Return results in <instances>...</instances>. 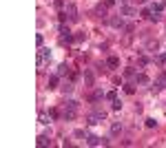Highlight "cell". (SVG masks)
<instances>
[{
	"label": "cell",
	"mask_w": 166,
	"mask_h": 148,
	"mask_svg": "<svg viewBox=\"0 0 166 148\" xmlns=\"http://www.w3.org/2000/svg\"><path fill=\"white\" fill-rule=\"evenodd\" d=\"M135 82H140V84H146V82H148V78H146L144 73H137V75H135Z\"/></svg>",
	"instance_id": "cell-8"
},
{
	"label": "cell",
	"mask_w": 166,
	"mask_h": 148,
	"mask_svg": "<svg viewBox=\"0 0 166 148\" xmlns=\"http://www.w3.org/2000/svg\"><path fill=\"white\" fill-rule=\"evenodd\" d=\"M104 97V93H102V91H95V93L91 95V99H93V102H97V99H102Z\"/></svg>",
	"instance_id": "cell-14"
},
{
	"label": "cell",
	"mask_w": 166,
	"mask_h": 148,
	"mask_svg": "<svg viewBox=\"0 0 166 148\" xmlns=\"http://www.w3.org/2000/svg\"><path fill=\"white\" fill-rule=\"evenodd\" d=\"M64 11H66V16H69V20H78V9H76V5H66Z\"/></svg>",
	"instance_id": "cell-3"
},
{
	"label": "cell",
	"mask_w": 166,
	"mask_h": 148,
	"mask_svg": "<svg viewBox=\"0 0 166 148\" xmlns=\"http://www.w3.org/2000/svg\"><path fill=\"white\" fill-rule=\"evenodd\" d=\"M106 64L115 69V66H120V60H117V58H109V62H106Z\"/></svg>",
	"instance_id": "cell-13"
},
{
	"label": "cell",
	"mask_w": 166,
	"mask_h": 148,
	"mask_svg": "<svg viewBox=\"0 0 166 148\" xmlns=\"http://www.w3.org/2000/svg\"><path fill=\"white\" fill-rule=\"evenodd\" d=\"M113 109H115V111L122 109V102H120V99H115V102H113Z\"/></svg>",
	"instance_id": "cell-21"
},
{
	"label": "cell",
	"mask_w": 166,
	"mask_h": 148,
	"mask_svg": "<svg viewBox=\"0 0 166 148\" xmlns=\"http://www.w3.org/2000/svg\"><path fill=\"white\" fill-rule=\"evenodd\" d=\"M160 89H166V73L160 75Z\"/></svg>",
	"instance_id": "cell-16"
},
{
	"label": "cell",
	"mask_w": 166,
	"mask_h": 148,
	"mask_svg": "<svg viewBox=\"0 0 166 148\" xmlns=\"http://www.w3.org/2000/svg\"><path fill=\"white\" fill-rule=\"evenodd\" d=\"M86 144L89 146H106V139H102V137H95V135H89V139H86Z\"/></svg>",
	"instance_id": "cell-2"
},
{
	"label": "cell",
	"mask_w": 166,
	"mask_h": 148,
	"mask_svg": "<svg viewBox=\"0 0 166 148\" xmlns=\"http://www.w3.org/2000/svg\"><path fill=\"white\" fill-rule=\"evenodd\" d=\"M73 91V84H64V93H71Z\"/></svg>",
	"instance_id": "cell-23"
},
{
	"label": "cell",
	"mask_w": 166,
	"mask_h": 148,
	"mask_svg": "<svg viewBox=\"0 0 166 148\" xmlns=\"http://www.w3.org/2000/svg\"><path fill=\"white\" fill-rule=\"evenodd\" d=\"M106 99H111V102H115V99H117V93H115V91H111V93H106Z\"/></svg>",
	"instance_id": "cell-17"
},
{
	"label": "cell",
	"mask_w": 166,
	"mask_h": 148,
	"mask_svg": "<svg viewBox=\"0 0 166 148\" xmlns=\"http://www.w3.org/2000/svg\"><path fill=\"white\" fill-rule=\"evenodd\" d=\"M53 5L58 7V9H62V7H64V2H62V0H53Z\"/></svg>",
	"instance_id": "cell-22"
},
{
	"label": "cell",
	"mask_w": 166,
	"mask_h": 148,
	"mask_svg": "<svg viewBox=\"0 0 166 148\" xmlns=\"http://www.w3.org/2000/svg\"><path fill=\"white\" fill-rule=\"evenodd\" d=\"M49 60H51L49 49H40V51H38V66H40V69L47 64V62H49Z\"/></svg>",
	"instance_id": "cell-1"
},
{
	"label": "cell",
	"mask_w": 166,
	"mask_h": 148,
	"mask_svg": "<svg viewBox=\"0 0 166 148\" xmlns=\"http://www.w3.org/2000/svg\"><path fill=\"white\" fill-rule=\"evenodd\" d=\"M124 91H126V93H129V95H133V93H135V89H133V86H129V84H126V86H124Z\"/></svg>",
	"instance_id": "cell-20"
},
{
	"label": "cell",
	"mask_w": 166,
	"mask_h": 148,
	"mask_svg": "<svg viewBox=\"0 0 166 148\" xmlns=\"http://www.w3.org/2000/svg\"><path fill=\"white\" fill-rule=\"evenodd\" d=\"M58 78H60V75H53V78H49V89H55V86H58Z\"/></svg>",
	"instance_id": "cell-10"
},
{
	"label": "cell",
	"mask_w": 166,
	"mask_h": 148,
	"mask_svg": "<svg viewBox=\"0 0 166 148\" xmlns=\"http://www.w3.org/2000/svg\"><path fill=\"white\" fill-rule=\"evenodd\" d=\"M66 73H69V66H66V64H60V66H58V75H66Z\"/></svg>",
	"instance_id": "cell-11"
},
{
	"label": "cell",
	"mask_w": 166,
	"mask_h": 148,
	"mask_svg": "<svg viewBox=\"0 0 166 148\" xmlns=\"http://www.w3.org/2000/svg\"><path fill=\"white\" fill-rule=\"evenodd\" d=\"M157 62H160V64H166V53L160 55V58H157Z\"/></svg>",
	"instance_id": "cell-24"
},
{
	"label": "cell",
	"mask_w": 166,
	"mask_h": 148,
	"mask_svg": "<svg viewBox=\"0 0 166 148\" xmlns=\"http://www.w3.org/2000/svg\"><path fill=\"white\" fill-rule=\"evenodd\" d=\"M47 144H49V139H47L45 135H40V137H38V146H47Z\"/></svg>",
	"instance_id": "cell-15"
},
{
	"label": "cell",
	"mask_w": 166,
	"mask_h": 148,
	"mask_svg": "<svg viewBox=\"0 0 166 148\" xmlns=\"http://www.w3.org/2000/svg\"><path fill=\"white\" fill-rule=\"evenodd\" d=\"M122 13H124L126 16V18H133V16H135V9H133V7H122Z\"/></svg>",
	"instance_id": "cell-5"
},
{
	"label": "cell",
	"mask_w": 166,
	"mask_h": 148,
	"mask_svg": "<svg viewBox=\"0 0 166 148\" xmlns=\"http://www.w3.org/2000/svg\"><path fill=\"white\" fill-rule=\"evenodd\" d=\"M120 130H122V124L120 122H113V124H111V135H113V137L120 135Z\"/></svg>",
	"instance_id": "cell-4"
},
{
	"label": "cell",
	"mask_w": 166,
	"mask_h": 148,
	"mask_svg": "<svg viewBox=\"0 0 166 148\" xmlns=\"http://www.w3.org/2000/svg\"><path fill=\"white\" fill-rule=\"evenodd\" d=\"M76 117V111H64V119H73Z\"/></svg>",
	"instance_id": "cell-18"
},
{
	"label": "cell",
	"mask_w": 166,
	"mask_h": 148,
	"mask_svg": "<svg viewBox=\"0 0 166 148\" xmlns=\"http://www.w3.org/2000/svg\"><path fill=\"white\" fill-rule=\"evenodd\" d=\"M120 2H124V0H120Z\"/></svg>",
	"instance_id": "cell-26"
},
{
	"label": "cell",
	"mask_w": 166,
	"mask_h": 148,
	"mask_svg": "<svg viewBox=\"0 0 166 148\" xmlns=\"http://www.w3.org/2000/svg\"><path fill=\"white\" fill-rule=\"evenodd\" d=\"M155 119H153V117H148V119H146V126H148V128H153V126H155Z\"/></svg>",
	"instance_id": "cell-19"
},
{
	"label": "cell",
	"mask_w": 166,
	"mask_h": 148,
	"mask_svg": "<svg viewBox=\"0 0 166 148\" xmlns=\"http://www.w3.org/2000/svg\"><path fill=\"white\" fill-rule=\"evenodd\" d=\"M137 2H140V5H144V2H146V0H137Z\"/></svg>",
	"instance_id": "cell-25"
},
{
	"label": "cell",
	"mask_w": 166,
	"mask_h": 148,
	"mask_svg": "<svg viewBox=\"0 0 166 148\" xmlns=\"http://www.w3.org/2000/svg\"><path fill=\"white\" fill-rule=\"evenodd\" d=\"M66 109H69V111H76L78 109V102H76V99H66Z\"/></svg>",
	"instance_id": "cell-9"
},
{
	"label": "cell",
	"mask_w": 166,
	"mask_h": 148,
	"mask_svg": "<svg viewBox=\"0 0 166 148\" xmlns=\"http://www.w3.org/2000/svg\"><path fill=\"white\" fill-rule=\"evenodd\" d=\"M60 42H62V44H69V42H73V35H71V33H62Z\"/></svg>",
	"instance_id": "cell-7"
},
{
	"label": "cell",
	"mask_w": 166,
	"mask_h": 148,
	"mask_svg": "<svg viewBox=\"0 0 166 148\" xmlns=\"http://www.w3.org/2000/svg\"><path fill=\"white\" fill-rule=\"evenodd\" d=\"M111 25L115 27V29H122V27H124V20H122V18H113V20H111Z\"/></svg>",
	"instance_id": "cell-6"
},
{
	"label": "cell",
	"mask_w": 166,
	"mask_h": 148,
	"mask_svg": "<svg viewBox=\"0 0 166 148\" xmlns=\"http://www.w3.org/2000/svg\"><path fill=\"white\" fill-rule=\"evenodd\" d=\"M51 122V115H47V113H40V124H49Z\"/></svg>",
	"instance_id": "cell-12"
}]
</instances>
